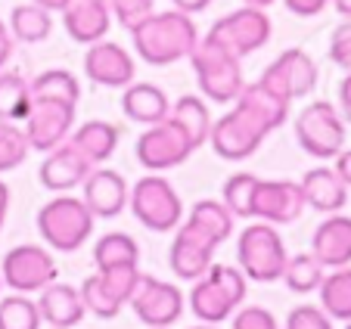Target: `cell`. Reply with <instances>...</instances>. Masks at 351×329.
Instances as JSON below:
<instances>
[{"label": "cell", "mask_w": 351, "mask_h": 329, "mask_svg": "<svg viewBox=\"0 0 351 329\" xmlns=\"http://www.w3.org/2000/svg\"><path fill=\"white\" fill-rule=\"evenodd\" d=\"M134 50L149 66H174L180 60H190V53L199 44V28L193 16L180 10L146 16L140 25L131 28Z\"/></svg>", "instance_id": "6da1fadb"}, {"label": "cell", "mask_w": 351, "mask_h": 329, "mask_svg": "<svg viewBox=\"0 0 351 329\" xmlns=\"http://www.w3.org/2000/svg\"><path fill=\"white\" fill-rule=\"evenodd\" d=\"M245 292H249V280L243 270L233 264H212L202 277L193 280L190 310L196 314V320L218 326L237 314V308H243Z\"/></svg>", "instance_id": "7a4b0ae2"}, {"label": "cell", "mask_w": 351, "mask_h": 329, "mask_svg": "<svg viewBox=\"0 0 351 329\" xmlns=\"http://www.w3.org/2000/svg\"><path fill=\"white\" fill-rule=\"evenodd\" d=\"M190 66L202 97L212 99V103H233L245 84L243 60L227 47H221L218 40H212L208 34L199 38L196 50L190 53Z\"/></svg>", "instance_id": "3957f363"}, {"label": "cell", "mask_w": 351, "mask_h": 329, "mask_svg": "<svg viewBox=\"0 0 351 329\" xmlns=\"http://www.w3.org/2000/svg\"><path fill=\"white\" fill-rule=\"evenodd\" d=\"M90 208L72 193H56L38 211V233L53 252H78L93 233Z\"/></svg>", "instance_id": "277c9868"}, {"label": "cell", "mask_w": 351, "mask_h": 329, "mask_svg": "<svg viewBox=\"0 0 351 329\" xmlns=\"http://www.w3.org/2000/svg\"><path fill=\"white\" fill-rule=\"evenodd\" d=\"M286 243L274 224L255 221L237 239V264L252 283H277L286 267Z\"/></svg>", "instance_id": "5b68a950"}, {"label": "cell", "mask_w": 351, "mask_h": 329, "mask_svg": "<svg viewBox=\"0 0 351 329\" xmlns=\"http://www.w3.org/2000/svg\"><path fill=\"white\" fill-rule=\"evenodd\" d=\"M271 127L258 119V115L243 103H233L230 112H224L218 121H212V131H208V143H212L215 156L227 158V162H245L261 149L267 137H271Z\"/></svg>", "instance_id": "8992f818"}, {"label": "cell", "mask_w": 351, "mask_h": 329, "mask_svg": "<svg viewBox=\"0 0 351 329\" xmlns=\"http://www.w3.org/2000/svg\"><path fill=\"white\" fill-rule=\"evenodd\" d=\"M128 205H131L134 217L146 230L153 233H171L184 221V202L174 184L162 174H146L128 193Z\"/></svg>", "instance_id": "52a82bcc"}, {"label": "cell", "mask_w": 351, "mask_h": 329, "mask_svg": "<svg viewBox=\"0 0 351 329\" xmlns=\"http://www.w3.org/2000/svg\"><path fill=\"white\" fill-rule=\"evenodd\" d=\"M345 119L330 99H314L295 115V140L314 158H336L345 149Z\"/></svg>", "instance_id": "ba28073f"}, {"label": "cell", "mask_w": 351, "mask_h": 329, "mask_svg": "<svg viewBox=\"0 0 351 329\" xmlns=\"http://www.w3.org/2000/svg\"><path fill=\"white\" fill-rule=\"evenodd\" d=\"M271 32H274V22L267 16V10H258V7H239L233 13L221 16L212 28H208V38L218 40L221 47H227L230 53H237L239 60L252 56L255 50L271 40Z\"/></svg>", "instance_id": "9c48e42d"}, {"label": "cell", "mask_w": 351, "mask_h": 329, "mask_svg": "<svg viewBox=\"0 0 351 329\" xmlns=\"http://www.w3.org/2000/svg\"><path fill=\"white\" fill-rule=\"evenodd\" d=\"M193 149H196L193 140L171 119L159 121V125H149L137 137V162L149 174H162V171H171V168L184 164L193 156Z\"/></svg>", "instance_id": "30bf717a"}, {"label": "cell", "mask_w": 351, "mask_h": 329, "mask_svg": "<svg viewBox=\"0 0 351 329\" xmlns=\"http://www.w3.org/2000/svg\"><path fill=\"white\" fill-rule=\"evenodd\" d=\"M56 277H60V267H56L53 255L40 245H16L3 255V264H0L3 286L22 292V295L47 289L50 283H56Z\"/></svg>", "instance_id": "8fae6325"}, {"label": "cell", "mask_w": 351, "mask_h": 329, "mask_svg": "<svg viewBox=\"0 0 351 329\" xmlns=\"http://www.w3.org/2000/svg\"><path fill=\"white\" fill-rule=\"evenodd\" d=\"M75 119H78V106L60 103V99H34L32 112L22 121L28 149L50 152L60 143H66L69 134L75 131Z\"/></svg>", "instance_id": "7c38bea8"}, {"label": "cell", "mask_w": 351, "mask_h": 329, "mask_svg": "<svg viewBox=\"0 0 351 329\" xmlns=\"http://www.w3.org/2000/svg\"><path fill=\"white\" fill-rule=\"evenodd\" d=\"M317 75H320L317 62H314L302 47H289V50H283L277 60L261 72L258 81L267 90L277 93V97H283L286 103H292V99H302V97H308V93H314Z\"/></svg>", "instance_id": "4fadbf2b"}, {"label": "cell", "mask_w": 351, "mask_h": 329, "mask_svg": "<svg viewBox=\"0 0 351 329\" xmlns=\"http://www.w3.org/2000/svg\"><path fill=\"white\" fill-rule=\"evenodd\" d=\"M184 292L174 283L156 277H140V286L131 298V310L146 329H171L184 317Z\"/></svg>", "instance_id": "5bb4252c"}, {"label": "cell", "mask_w": 351, "mask_h": 329, "mask_svg": "<svg viewBox=\"0 0 351 329\" xmlns=\"http://www.w3.org/2000/svg\"><path fill=\"white\" fill-rule=\"evenodd\" d=\"M305 211V196L295 180H265L258 178L252 190V205H249V217L252 221H265V224L283 227L295 224Z\"/></svg>", "instance_id": "9a60e30c"}, {"label": "cell", "mask_w": 351, "mask_h": 329, "mask_svg": "<svg viewBox=\"0 0 351 329\" xmlns=\"http://www.w3.org/2000/svg\"><path fill=\"white\" fill-rule=\"evenodd\" d=\"M218 239L212 233H206L199 224H193L190 217L180 221L178 236L171 243V252H168V264H171L174 277L178 280H199L208 267L215 264V249H218Z\"/></svg>", "instance_id": "2e32d148"}, {"label": "cell", "mask_w": 351, "mask_h": 329, "mask_svg": "<svg viewBox=\"0 0 351 329\" xmlns=\"http://www.w3.org/2000/svg\"><path fill=\"white\" fill-rule=\"evenodd\" d=\"M84 75L93 81V84L121 87V90H125V87L134 81V75H137V66H134V56L125 50V47L103 38V40L87 47Z\"/></svg>", "instance_id": "e0dca14e"}, {"label": "cell", "mask_w": 351, "mask_h": 329, "mask_svg": "<svg viewBox=\"0 0 351 329\" xmlns=\"http://www.w3.org/2000/svg\"><path fill=\"white\" fill-rule=\"evenodd\" d=\"M90 171H93V164L66 140L56 149L44 152L38 178L44 184V190H50V193H72L75 186L84 184Z\"/></svg>", "instance_id": "ac0fdd59"}, {"label": "cell", "mask_w": 351, "mask_h": 329, "mask_svg": "<svg viewBox=\"0 0 351 329\" xmlns=\"http://www.w3.org/2000/svg\"><path fill=\"white\" fill-rule=\"evenodd\" d=\"M128 180L112 168H93L87 180L81 184V199L90 208L93 217H119L128 208Z\"/></svg>", "instance_id": "d6986e66"}, {"label": "cell", "mask_w": 351, "mask_h": 329, "mask_svg": "<svg viewBox=\"0 0 351 329\" xmlns=\"http://www.w3.org/2000/svg\"><path fill=\"white\" fill-rule=\"evenodd\" d=\"M62 28H66L69 38L84 47L103 40L112 28L109 0H69L62 7Z\"/></svg>", "instance_id": "ffe728a7"}, {"label": "cell", "mask_w": 351, "mask_h": 329, "mask_svg": "<svg viewBox=\"0 0 351 329\" xmlns=\"http://www.w3.org/2000/svg\"><path fill=\"white\" fill-rule=\"evenodd\" d=\"M311 255L324 264V270L348 267L351 264V217L348 215H326L311 236Z\"/></svg>", "instance_id": "44dd1931"}, {"label": "cell", "mask_w": 351, "mask_h": 329, "mask_svg": "<svg viewBox=\"0 0 351 329\" xmlns=\"http://www.w3.org/2000/svg\"><path fill=\"white\" fill-rule=\"evenodd\" d=\"M38 310H40V320L50 329H75L87 317L81 289L60 283V280L38 292Z\"/></svg>", "instance_id": "7402d4cb"}, {"label": "cell", "mask_w": 351, "mask_h": 329, "mask_svg": "<svg viewBox=\"0 0 351 329\" xmlns=\"http://www.w3.org/2000/svg\"><path fill=\"white\" fill-rule=\"evenodd\" d=\"M298 186H302V196H305V208H314L320 215H336L348 202V186L326 164L305 171V178L298 180Z\"/></svg>", "instance_id": "603a6c76"}, {"label": "cell", "mask_w": 351, "mask_h": 329, "mask_svg": "<svg viewBox=\"0 0 351 329\" xmlns=\"http://www.w3.org/2000/svg\"><path fill=\"white\" fill-rule=\"evenodd\" d=\"M121 112L137 125H159L171 112V99L162 87L146 84V81H131L121 93Z\"/></svg>", "instance_id": "cb8c5ba5"}, {"label": "cell", "mask_w": 351, "mask_h": 329, "mask_svg": "<svg viewBox=\"0 0 351 329\" xmlns=\"http://www.w3.org/2000/svg\"><path fill=\"white\" fill-rule=\"evenodd\" d=\"M119 140H121L119 127H115L112 121H99V119L84 121V125H78L72 134H69V143H72L75 149L93 164V168L106 164L109 158L115 156Z\"/></svg>", "instance_id": "d4e9b609"}, {"label": "cell", "mask_w": 351, "mask_h": 329, "mask_svg": "<svg viewBox=\"0 0 351 329\" xmlns=\"http://www.w3.org/2000/svg\"><path fill=\"white\" fill-rule=\"evenodd\" d=\"M317 295H320V308H324V314L330 320L351 323V264L324 273Z\"/></svg>", "instance_id": "484cf974"}, {"label": "cell", "mask_w": 351, "mask_h": 329, "mask_svg": "<svg viewBox=\"0 0 351 329\" xmlns=\"http://www.w3.org/2000/svg\"><path fill=\"white\" fill-rule=\"evenodd\" d=\"M233 103L249 106V109H252L271 131H277V127H283L286 121H289V103H286L283 97H277L274 90H267L261 81L243 84V90H239V97L233 99Z\"/></svg>", "instance_id": "4316f807"}, {"label": "cell", "mask_w": 351, "mask_h": 329, "mask_svg": "<svg viewBox=\"0 0 351 329\" xmlns=\"http://www.w3.org/2000/svg\"><path fill=\"white\" fill-rule=\"evenodd\" d=\"M32 81L22 78L19 72L0 69V121H13L22 125L25 115L32 112Z\"/></svg>", "instance_id": "83f0119b"}, {"label": "cell", "mask_w": 351, "mask_h": 329, "mask_svg": "<svg viewBox=\"0 0 351 329\" xmlns=\"http://www.w3.org/2000/svg\"><path fill=\"white\" fill-rule=\"evenodd\" d=\"M168 119L178 121L180 127H184V134L193 140V146H202L208 143V131H212V112H208V106L202 97H196V93H186V97H180L178 103H171V112H168Z\"/></svg>", "instance_id": "f1b7e54d"}, {"label": "cell", "mask_w": 351, "mask_h": 329, "mask_svg": "<svg viewBox=\"0 0 351 329\" xmlns=\"http://www.w3.org/2000/svg\"><path fill=\"white\" fill-rule=\"evenodd\" d=\"M10 34L13 40H22V44H40V40L50 38L53 32V13L38 3H22L10 13Z\"/></svg>", "instance_id": "f546056e"}, {"label": "cell", "mask_w": 351, "mask_h": 329, "mask_svg": "<svg viewBox=\"0 0 351 329\" xmlns=\"http://www.w3.org/2000/svg\"><path fill=\"white\" fill-rule=\"evenodd\" d=\"M324 273H326L324 264H320L311 252H302V255L286 258V267H283V277L280 280H283L286 289L295 292V295H311V292H317Z\"/></svg>", "instance_id": "4dcf8cb0"}, {"label": "cell", "mask_w": 351, "mask_h": 329, "mask_svg": "<svg viewBox=\"0 0 351 329\" xmlns=\"http://www.w3.org/2000/svg\"><path fill=\"white\" fill-rule=\"evenodd\" d=\"M32 97L34 99H60V103L78 106L81 84L69 69H44L38 78H32Z\"/></svg>", "instance_id": "1f68e13d"}, {"label": "cell", "mask_w": 351, "mask_h": 329, "mask_svg": "<svg viewBox=\"0 0 351 329\" xmlns=\"http://www.w3.org/2000/svg\"><path fill=\"white\" fill-rule=\"evenodd\" d=\"M93 264L97 270L103 267H119V264H140V245L134 236L115 230L99 236L97 245H93Z\"/></svg>", "instance_id": "d6a6232c"}, {"label": "cell", "mask_w": 351, "mask_h": 329, "mask_svg": "<svg viewBox=\"0 0 351 329\" xmlns=\"http://www.w3.org/2000/svg\"><path fill=\"white\" fill-rule=\"evenodd\" d=\"M190 221L199 224L206 233H212L218 243H227L233 233V221H237V217L230 215V208H227L221 199H199V202L190 208Z\"/></svg>", "instance_id": "836d02e7"}, {"label": "cell", "mask_w": 351, "mask_h": 329, "mask_svg": "<svg viewBox=\"0 0 351 329\" xmlns=\"http://www.w3.org/2000/svg\"><path fill=\"white\" fill-rule=\"evenodd\" d=\"M40 310L38 302L22 292L0 298V329H40Z\"/></svg>", "instance_id": "e575fe53"}, {"label": "cell", "mask_w": 351, "mask_h": 329, "mask_svg": "<svg viewBox=\"0 0 351 329\" xmlns=\"http://www.w3.org/2000/svg\"><path fill=\"white\" fill-rule=\"evenodd\" d=\"M97 277H99V283H103V289L125 308V304H131V298H134V292H137L143 273H140V264H119V267L97 270Z\"/></svg>", "instance_id": "d590c367"}, {"label": "cell", "mask_w": 351, "mask_h": 329, "mask_svg": "<svg viewBox=\"0 0 351 329\" xmlns=\"http://www.w3.org/2000/svg\"><path fill=\"white\" fill-rule=\"evenodd\" d=\"M255 184H258V174H249V171H237L224 180V186H221V202L230 208L233 217H249Z\"/></svg>", "instance_id": "8d00e7d4"}, {"label": "cell", "mask_w": 351, "mask_h": 329, "mask_svg": "<svg viewBox=\"0 0 351 329\" xmlns=\"http://www.w3.org/2000/svg\"><path fill=\"white\" fill-rule=\"evenodd\" d=\"M28 140L22 125H13V121H0V174L16 171L22 162L28 158Z\"/></svg>", "instance_id": "74e56055"}, {"label": "cell", "mask_w": 351, "mask_h": 329, "mask_svg": "<svg viewBox=\"0 0 351 329\" xmlns=\"http://www.w3.org/2000/svg\"><path fill=\"white\" fill-rule=\"evenodd\" d=\"M81 298H84L87 314L99 317V320H115V317L121 314V304L115 302L106 289H103V283H99L97 273H93V277H87L84 283H81Z\"/></svg>", "instance_id": "f35d334b"}, {"label": "cell", "mask_w": 351, "mask_h": 329, "mask_svg": "<svg viewBox=\"0 0 351 329\" xmlns=\"http://www.w3.org/2000/svg\"><path fill=\"white\" fill-rule=\"evenodd\" d=\"M109 10H112V19L131 32L146 16L156 13V0H109Z\"/></svg>", "instance_id": "ab89813d"}, {"label": "cell", "mask_w": 351, "mask_h": 329, "mask_svg": "<svg viewBox=\"0 0 351 329\" xmlns=\"http://www.w3.org/2000/svg\"><path fill=\"white\" fill-rule=\"evenodd\" d=\"M283 329H332V320L324 314L320 304H298L289 310Z\"/></svg>", "instance_id": "60d3db41"}, {"label": "cell", "mask_w": 351, "mask_h": 329, "mask_svg": "<svg viewBox=\"0 0 351 329\" xmlns=\"http://www.w3.org/2000/svg\"><path fill=\"white\" fill-rule=\"evenodd\" d=\"M326 56H330V62L339 66L342 72H351V19H345L342 25L332 28Z\"/></svg>", "instance_id": "b9f144b4"}, {"label": "cell", "mask_w": 351, "mask_h": 329, "mask_svg": "<svg viewBox=\"0 0 351 329\" xmlns=\"http://www.w3.org/2000/svg\"><path fill=\"white\" fill-rule=\"evenodd\" d=\"M230 329H283V326H280L277 317L267 308H261V304H245V308H237Z\"/></svg>", "instance_id": "7bdbcfd3"}, {"label": "cell", "mask_w": 351, "mask_h": 329, "mask_svg": "<svg viewBox=\"0 0 351 329\" xmlns=\"http://www.w3.org/2000/svg\"><path fill=\"white\" fill-rule=\"evenodd\" d=\"M283 7L289 10L292 16H302V19H311V16H320L330 0H283Z\"/></svg>", "instance_id": "ee69618b"}, {"label": "cell", "mask_w": 351, "mask_h": 329, "mask_svg": "<svg viewBox=\"0 0 351 329\" xmlns=\"http://www.w3.org/2000/svg\"><path fill=\"white\" fill-rule=\"evenodd\" d=\"M339 115L345 119V125H351V72H345L342 84H339Z\"/></svg>", "instance_id": "f6af8a7d"}, {"label": "cell", "mask_w": 351, "mask_h": 329, "mask_svg": "<svg viewBox=\"0 0 351 329\" xmlns=\"http://www.w3.org/2000/svg\"><path fill=\"white\" fill-rule=\"evenodd\" d=\"M13 47H16V40L10 34V25H3V19H0V69L13 60Z\"/></svg>", "instance_id": "bcb514c9"}, {"label": "cell", "mask_w": 351, "mask_h": 329, "mask_svg": "<svg viewBox=\"0 0 351 329\" xmlns=\"http://www.w3.org/2000/svg\"><path fill=\"white\" fill-rule=\"evenodd\" d=\"M332 162H336V164H332V171H336L339 178H342V184L351 190V149H342L336 158H332Z\"/></svg>", "instance_id": "7dc6e473"}, {"label": "cell", "mask_w": 351, "mask_h": 329, "mask_svg": "<svg viewBox=\"0 0 351 329\" xmlns=\"http://www.w3.org/2000/svg\"><path fill=\"white\" fill-rule=\"evenodd\" d=\"M174 10H180V13L186 16H196V13H206L208 7H212V0H171Z\"/></svg>", "instance_id": "c3c4849f"}, {"label": "cell", "mask_w": 351, "mask_h": 329, "mask_svg": "<svg viewBox=\"0 0 351 329\" xmlns=\"http://www.w3.org/2000/svg\"><path fill=\"white\" fill-rule=\"evenodd\" d=\"M10 215V186L0 180V230H3V221Z\"/></svg>", "instance_id": "681fc988"}, {"label": "cell", "mask_w": 351, "mask_h": 329, "mask_svg": "<svg viewBox=\"0 0 351 329\" xmlns=\"http://www.w3.org/2000/svg\"><path fill=\"white\" fill-rule=\"evenodd\" d=\"M32 3H38V7L50 10V13H62V7H66L69 0H32Z\"/></svg>", "instance_id": "f907efd6"}, {"label": "cell", "mask_w": 351, "mask_h": 329, "mask_svg": "<svg viewBox=\"0 0 351 329\" xmlns=\"http://www.w3.org/2000/svg\"><path fill=\"white\" fill-rule=\"evenodd\" d=\"M332 7H336L339 16H345V19H351V0H330Z\"/></svg>", "instance_id": "816d5d0a"}, {"label": "cell", "mask_w": 351, "mask_h": 329, "mask_svg": "<svg viewBox=\"0 0 351 329\" xmlns=\"http://www.w3.org/2000/svg\"><path fill=\"white\" fill-rule=\"evenodd\" d=\"M271 3H277V0H243V7H258V10H267Z\"/></svg>", "instance_id": "f5cc1de1"}, {"label": "cell", "mask_w": 351, "mask_h": 329, "mask_svg": "<svg viewBox=\"0 0 351 329\" xmlns=\"http://www.w3.org/2000/svg\"><path fill=\"white\" fill-rule=\"evenodd\" d=\"M190 329H221V326H215V323H202V326H190Z\"/></svg>", "instance_id": "db71d44e"}, {"label": "cell", "mask_w": 351, "mask_h": 329, "mask_svg": "<svg viewBox=\"0 0 351 329\" xmlns=\"http://www.w3.org/2000/svg\"><path fill=\"white\" fill-rule=\"evenodd\" d=\"M0 289H3V280H0Z\"/></svg>", "instance_id": "11a10c76"}, {"label": "cell", "mask_w": 351, "mask_h": 329, "mask_svg": "<svg viewBox=\"0 0 351 329\" xmlns=\"http://www.w3.org/2000/svg\"><path fill=\"white\" fill-rule=\"evenodd\" d=\"M345 329H351V323H348V326H345Z\"/></svg>", "instance_id": "9f6ffc18"}]
</instances>
